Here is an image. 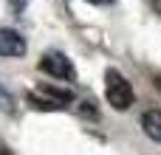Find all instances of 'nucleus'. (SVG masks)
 <instances>
[{
    "instance_id": "1a4fd4ad",
    "label": "nucleus",
    "mask_w": 161,
    "mask_h": 155,
    "mask_svg": "<svg viewBox=\"0 0 161 155\" xmlns=\"http://www.w3.org/2000/svg\"><path fill=\"white\" fill-rule=\"evenodd\" d=\"M0 155H11V152H8V150H6V147H0Z\"/></svg>"
},
{
    "instance_id": "20e7f679",
    "label": "nucleus",
    "mask_w": 161,
    "mask_h": 155,
    "mask_svg": "<svg viewBox=\"0 0 161 155\" xmlns=\"http://www.w3.org/2000/svg\"><path fill=\"white\" fill-rule=\"evenodd\" d=\"M142 130L147 138H153L156 144H161V110H147L142 116Z\"/></svg>"
},
{
    "instance_id": "0eeeda50",
    "label": "nucleus",
    "mask_w": 161,
    "mask_h": 155,
    "mask_svg": "<svg viewBox=\"0 0 161 155\" xmlns=\"http://www.w3.org/2000/svg\"><path fill=\"white\" fill-rule=\"evenodd\" d=\"M0 110L3 113H14V99H11V93L0 85Z\"/></svg>"
},
{
    "instance_id": "423d86ee",
    "label": "nucleus",
    "mask_w": 161,
    "mask_h": 155,
    "mask_svg": "<svg viewBox=\"0 0 161 155\" xmlns=\"http://www.w3.org/2000/svg\"><path fill=\"white\" fill-rule=\"evenodd\" d=\"M28 102H31V107H37V110H62V107H65V104H59V102H54V99L37 96V93H28Z\"/></svg>"
},
{
    "instance_id": "39448f33",
    "label": "nucleus",
    "mask_w": 161,
    "mask_h": 155,
    "mask_svg": "<svg viewBox=\"0 0 161 155\" xmlns=\"http://www.w3.org/2000/svg\"><path fill=\"white\" fill-rule=\"evenodd\" d=\"M40 93H42V96H51V99L59 102V104H65V102L74 99L71 90H62V88H54V85H40Z\"/></svg>"
},
{
    "instance_id": "f03ea898",
    "label": "nucleus",
    "mask_w": 161,
    "mask_h": 155,
    "mask_svg": "<svg viewBox=\"0 0 161 155\" xmlns=\"http://www.w3.org/2000/svg\"><path fill=\"white\" fill-rule=\"evenodd\" d=\"M37 68H40L42 73H48V76L65 79V82H74V79H76V68H74V62H71L65 54H59V51H48V54H42V59H40Z\"/></svg>"
},
{
    "instance_id": "f257e3e1",
    "label": "nucleus",
    "mask_w": 161,
    "mask_h": 155,
    "mask_svg": "<svg viewBox=\"0 0 161 155\" xmlns=\"http://www.w3.org/2000/svg\"><path fill=\"white\" fill-rule=\"evenodd\" d=\"M105 99L113 110H127L133 104V88L116 68H108L105 73Z\"/></svg>"
},
{
    "instance_id": "6e6552de",
    "label": "nucleus",
    "mask_w": 161,
    "mask_h": 155,
    "mask_svg": "<svg viewBox=\"0 0 161 155\" xmlns=\"http://www.w3.org/2000/svg\"><path fill=\"white\" fill-rule=\"evenodd\" d=\"M8 3H11V6H14V8H23V6H25V3H28V0H8Z\"/></svg>"
},
{
    "instance_id": "9b49d317",
    "label": "nucleus",
    "mask_w": 161,
    "mask_h": 155,
    "mask_svg": "<svg viewBox=\"0 0 161 155\" xmlns=\"http://www.w3.org/2000/svg\"><path fill=\"white\" fill-rule=\"evenodd\" d=\"M93 3H108V0H93Z\"/></svg>"
},
{
    "instance_id": "9d476101",
    "label": "nucleus",
    "mask_w": 161,
    "mask_h": 155,
    "mask_svg": "<svg viewBox=\"0 0 161 155\" xmlns=\"http://www.w3.org/2000/svg\"><path fill=\"white\" fill-rule=\"evenodd\" d=\"M156 85H158V88H161V76H158V79H156Z\"/></svg>"
},
{
    "instance_id": "7ed1b4c3",
    "label": "nucleus",
    "mask_w": 161,
    "mask_h": 155,
    "mask_svg": "<svg viewBox=\"0 0 161 155\" xmlns=\"http://www.w3.org/2000/svg\"><path fill=\"white\" fill-rule=\"evenodd\" d=\"M25 40L14 28H0V56H23Z\"/></svg>"
}]
</instances>
